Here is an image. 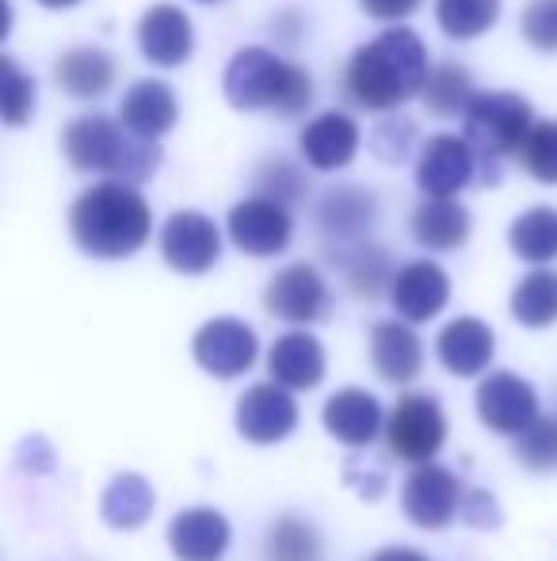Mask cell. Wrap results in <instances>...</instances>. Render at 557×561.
Returning a JSON list of instances; mask_svg holds the SVG:
<instances>
[{
  "mask_svg": "<svg viewBox=\"0 0 557 561\" xmlns=\"http://www.w3.org/2000/svg\"><path fill=\"white\" fill-rule=\"evenodd\" d=\"M428 50L409 27H390L348 61V92L371 112L409 104L428 84Z\"/></svg>",
  "mask_w": 557,
  "mask_h": 561,
  "instance_id": "cell-1",
  "label": "cell"
},
{
  "mask_svg": "<svg viewBox=\"0 0 557 561\" xmlns=\"http://www.w3.org/2000/svg\"><path fill=\"white\" fill-rule=\"evenodd\" d=\"M149 229H153L149 203L119 180L92 184L89 192L77 195L73 210H69V233L81 244V252L96 260L135 256L149 241Z\"/></svg>",
  "mask_w": 557,
  "mask_h": 561,
  "instance_id": "cell-2",
  "label": "cell"
},
{
  "mask_svg": "<svg viewBox=\"0 0 557 561\" xmlns=\"http://www.w3.org/2000/svg\"><path fill=\"white\" fill-rule=\"evenodd\" d=\"M225 100L237 112H276L282 118L302 115L313 104V81L302 66H290L264 46H245L225 66Z\"/></svg>",
  "mask_w": 557,
  "mask_h": 561,
  "instance_id": "cell-3",
  "label": "cell"
},
{
  "mask_svg": "<svg viewBox=\"0 0 557 561\" xmlns=\"http://www.w3.org/2000/svg\"><path fill=\"white\" fill-rule=\"evenodd\" d=\"M61 149H66L73 169L107 172V176H119V184L149 180L156 172V164H161V146L156 141L138 138L123 123H112L104 115H84L77 123H69Z\"/></svg>",
  "mask_w": 557,
  "mask_h": 561,
  "instance_id": "cell-4",
  "label": "cell"
},
{
  "mask_svg": "<svg viewBox=\"0 0 557 561\" xmlns=\"http://www.w3.org/2000/svg\"><path fill=\"white\" fill-rule=\"evenodd\" d=\"M466 118V134L477 164L485 169V180L497 184L500 161L512 153H523L531 130H535V112L523 96L515 92H477Z\"/></svg>",
  "mask_w": 557,
  "mask_h": 561,
  "instance_id": "cell-5",
  "label": "cell"
},
{
  "mask_svg": "<svg viewBox=\"0 0 557 561\" xmlns=\"http://www.w3.org/2000/svg\"><path fill=\"white\" fill-rule=\"evenodd\" d=\"M386 444L397 458L428 466L446 444V416L431 393H402L386 416Z\"/></svg>",
  "mask_w": 557,
  "mask_h": 561,
  "instance_id": "cell-6",
  "label": "cell"
},
{
  "mask_svg": "<svg viewBox=\"0 0 557 561\" xmlns=\"http://www.w3.org/2000/svg\"><path fill=\"white\" fill-rule=\"evenodd\" d=\"M477 416L500 436H523L538 421V393L512 370H492L477 386Z\"/></svg>",
  "mask_w": 557,
  "mask_h": 561,
  "instance_id": "cell-7",
  "label": "cell"
},
{
  "mask_svg": "<svg viewBox=\"0 0 557 561\" xmlns=\"http://www.w3.org/2000/svg\"><path fill=\"white\" fill-rule=\"evenodd\" d=\"M462 501H466L462 481L454 478L446 466H436V462L417 466L402 489L405 516L417 527H428V531H439V527H446L454 516H462Z\"/></svg>",
  "mask_w": 557,
  "mask_h": 561,
  "instance_id": "cell-8",
  "label": "cell"
},
{
  "mask_svg": "<svg viewBox=\"0 0 557 561\" xmlns=\"http://www.w3.org/2000/svg\"><path fill=\"white\" fill-rule=\"evenodd\" d=\"M477 157L466 138L459 134H436L423 141L417 157V184L428 199H454L474 180Z\"/></svg>",
  "mask_w": 557,
  "mask_h": 561,
  "instance_id": "cell-9",
  "label": "cell"
},
{
  "mask_svg": "<svg viewBox=\"0 0 557 561\" xmlns=\"http://www.w3.org/2000/svg\"><path fill=\"white\" fill-rule=\"evenodd\" d=\"M161 256L169 260L176 272L202 275L218 264L222 256V233L199 210H176L161 229Z\"/></svg>",
  "mask_w": 557,
  "mask_h": 561,
  "instance_id": "cell-10",
  "label": "cell"
},
{
  "mask_svg": "<svg viewBox=\"0 0 557 561\" xmlns=\"http://www.w3.org/2000/svg\"><path fill=\"white\" fill-rule=\"evenodd\" d=\"M264 306H268L271 318H282L290 325H313L328 313L333 295H328L325 279L313 264H290L268 283Z\"/></svg>",
  "mask_w": 557,
  "mask_h": 561,
  "instance_id": "cell-11",
  "label": "cell"
},
{
  "mask_svg": "<svg viewBox=\"0 0 557 561\" xmlns=\"http://www.w3.org/2000/svg\"><path fill=\"white\" fill-rule=\"evenodd\" d=\"M192 352L214 378H237L256 363V333L237 318H214L195 333Z\"/></svg>",
  "mask_w": 557,
  "mask_h": 561,
  "instance_id": "cell-12",
  "label": "cell"
},
{
  "mask_svg": "<svg viewBox=\"0 0 557 561\" xmlns=\"http://www.w3.org/2000/svg\"><path fill=\"white\" fill-rule=\"evenodd\" d=\"M237 428L248 444H282L298 428V405L290 390L260 382L237 401Z\"/></svg>",
  "mask_w": 557,
  "mask_h": 561,
  "instance_id": "cell-13",
  "label": "cell"
},
{
  "mask_svg": "<svg viewBox=\"0 0 557 561\" xmlns=\"http://www.w3.org/2000/svg\"><path fill=\"white\" fill-rule=\"evenodd\" d=\"M290 233H294V222H290L287 207L260 199V195L230 210V237L248 256H276L290 244Z\"/></svg>",
  "mask_w": 557,
  "mask_h": 561,
  "instance_id": "cell-14",
  "label": "cell"
},
{
  "mask_svg": "<svg viewBox=\"0 0 557 561\" xmlns=\"http://www.w3.org/2000/svg\"><path fill=\"white\" fill-rule=\"evenodd\" d=\"M138 43L146 61H153L161 69H176L192 58V46H195L192 20L176 4H153L146 8V15L138 23Z\"/></svg>",
  "mask_w": 557,
  "mask_h": 561,
  "instance_id": "cell-15",
  "label": "cell"
},
{
  "mask_svg": "<svg viewBox=\"0 0 557 561\" xmlns=\"http://www.w3.org/2000/svg\"><path fill=\"white\" fill-rule=\"evenodd\" d=\"M390 302L405 321H431L446 302H451V279L431 260H413L397 267V279L390 287Z\"/></svg>",
  "mask_w": 557,
  "mask_h": 561,
  "instance_id": "cell-16",
  "label": "cell"
},
{
  "mask_svg": "<svg viewBox=\"0 0 557 561\" xmlns=\"http://www.w3.org/2000/svg\"><path fill=\"white\" fill-rule=\"evenodd\" d=\"M321 421H325L328 436L340 439L344 447H371L382 432V405L374 393L348 386V390H336L325 401Z\"/></svg>",
  "mask_w": 557,
  "mask_h": 561,
  "instance_id": "cell-17",
  "label": "cell"
},
{
  "mask_svg": "<svg viewBox=\"0 0 557 561\" xmlns=\"http://www.w3.org/2000/svg\"><path fill=\"white\" fill-rule=\"evenodd\" d=\"M230 519L214 508H187L172 519L169 547L179 561H218L230 550Z\"/></svg>",
  "mask_w": 557,
  "mask_h": 561,
  "instance_id": "cell-18",
  "label": "cell"
},
{
  "mask_svg": "<svg viewBox=\"0 0 557 561\" xmlns=\"http://www.w3.org/2000/svg\"><path fill=\"white\" fill-rule=\"evenodd\" d=\"M298 149L302 157L321 172H336L344 164H351V157L359 153V126L356 118L340 112L317 115L302 134H298Z\"/></svg>",
  "mask_w": 557,
  "mask_h": 561,
  "instance_id": "cell-19",
  "label": "cell"
},
{
  "mask_svg": "<svg viewBox=\"0 0 557 561\" xmlns=\"http://www.w3.org/2000/svg\"><path fill=\"white\" fill-rule=\"evenodd\" d=\"M439 363H443L451 375L459 378H474L481 375L492 363V352H497V336L485 321L477 318H454L451 325L439 333L436 340Z\"/></svg>",
  "mask_w": 557,
  "mask_h": 561,
  "instance_id": "cell-20",
  "label": "cell"
},
{
  "mask_svg": "<svg viewBox=\"0 0 557 561\" xmlns=\"http://www.w3.org/2000/svg\"><path fill=\"white\" fill-rule=\"evenodd\" d=\"M268 370L282 390H313L325 378V347L310 333H287L271 344Z\"/></svg>",
  "mask_w": 557,
  "mask_h": 561,
  "instance_id": "cell-21",
  "label": "cell"
},
{
  "mask_svg": "<svg viewBox=\"0 0 557 561\" xmlns=\"http://www.w3.org/2000/svg\"><path fill=\"white\" fill-rule=\"evenodd\" d=\"M176 92L164 81H135L119 104V123L146 141H156L161 134H169L176 126Z\"/></svg>",
  "mask_w": 557,
  "mask_h": 561,
  "instance_id": "cell-22",
  "label": "cell"
},
{
  "mask_svg": "<svg viewBox=\"0 0 557 561\" xmlns=\"http://www.w3.org/2000/svg\"><path fill=\"white\" fill-rule=\"evenodd\" d=\"M317 226L325 237L356 249L374 226V195L359 192V187H333L317 203Z\"/></svg>",
  "mask_w": 557,
  "mask_h": 561,
  "instance_id": "cell-23",
  "label": "cell"
},
{
  "mask_svg": "<svg viewBox=\"0 0 557 561\" xmlns=\"http://www.w3.org/2000/svg\"><path fill=\"white\" fill-rule=\"evenodd\" d=\"M371 359L386 382H413L423 367L420 336L405 321H379L371 333Z\"/></svg>",
  "mask_w": 557,
  "mask_h": 561,
  "instance_id": "cell-24",
  "label": "cell"
},
{
  "mask_svg": "<svg viewBox=\"0 0 557 561\" xmlns=\"http://www.w3.org/2000/svg\"><path fill=\"white\" fill-rule=\"evenodd\" d=\"M413 237L431 252L462 249L469 237V210L454 199H423L413 210Z\"/></svg>",
  "mask_w": 557,
  "mask_h": 561,
  "instance_id": "cell-25",
  "label": "cell"
},
{
  "mask_svg": "<svg viewBox=\"0 0 557 561\" xmlns=\"http://www.w3.org/2000/svg\"><path fill=\"white\" fill-rule=\"evenodd\" d=\"M54 81L77 100L104 96L115 84V61L107 58L96 46H77V50L61 54L58 66H54Z\"/></svg>",
  "mask_w": 557,
  "mask_h": 561,
  "instance_id": "cell-26",
  "label": "cell"
},
{
  "mask_svg": "<svg viewBox=\"0 0 557 561\" xmlns=\"http://www.w3.org/2000/svg\"><path fill=\"white\" fill-rule=\"evenodd\" d=\"M153 504H156V493L141 473H119L112 478V485L104 489V519L119 531H135V527L146 524L153 516Z\"/></svg>",
  "mask_w": 557,
  "mask_h": 561,
  "instance_id": "cell-27",
  "label": "cell"
},
{
  "mask_svg": "<svg viewBox=\"0 0 557 561\" xmlns=\"http://www.w3.org/2000/svg\"><path fill=\"white\" fill-rule=\"evenodd\" d=\"M340 267H344L348 287L356 290L359 298H367V302L382 298L397 279L394 264H390V252L379 249V244H356L351 252H340Z\"/></svg>",
  "mask_w": 557,
  "mask_h": 561,
  "instance_id": "cell-28",
  "label": "cell"
},
{
  "mask_svg": "<svg viewBox=\"0 0 557 561\" xmlns=\"http://www.w3.org/2000/svg\"><path fill=\"white\" fill-rule=\"evenodd\" d=\"M512 318L527 329H546L557 321V272L538 267L523 275L512 290Z\"/></svg>",
  "mask_w": 557,
  "mask_h": 561,
  "instance_id": "cell-29",
  "label": "cell"
},
{
  "mask_svg": "<svg viewBox=\"0 0 557 561\" xmlns=\"http://www.w3.org/2000/svg\"><path fill=\"white\" fill-rule=\"evenodd\" d=\"M508 244L527 264H550L557 256V210L535 207L527 215H520L508 229Z\"/></svg>",
  "mask_w": 557,
  "mask_h": 561,
  "instance_id": "cell-30",
  "label": "cell"
},
{
  "mask_svg": "<svg viewBox=\"0 0 557 561\" xmlns=\"http://www.w3.org/2000/svg\"><path fill=\"white\" fill-rule=\"evenodd\" d=\"M474 81H469V69L454 66V61H446V66H436L428 77V84H423V104H428L431 115L439 118H454V115H466L469 104H474Z\"/></svg>",
  "mask_w": 557,
  "mask_h": 561,
  "instance_id": "cell-31",
  "label": "cell"
},
{
  "mask_svg": "<svg viewBox=\"0 0 557 561\" xmlns=\"http://www.w3.org/2000/svg\"><path fill=\"white\" fill-rule=\"evenodd\" d=\"M264 561H321V539L310 519L282 516L264 535Z\"/></svg>",
  "mask_w": 557,
  "mask_h": 561,
  "instance_id": "cell-32",
  "label": "cell"
},
{
  "mask_svg": "<svg viewBox=\"0 0 557 561\" xmlns=\"http://www.w3.org/2000/svg\"><path fill=\"white\" fill-rule=\"evenodd\" d=\"M436 20L446 38H477L500 20V0H436Z\"/></svg>",
  "mask_w": 557,
  "mask_h": 561,
  "instance_id": "cell-33",
  "label": "cell"
},
{
  "mask_svg": "<svg viewBox=\"0 0 557 561\" xmlns=\"http://www.w3.org/2000/svg\"><path fill=\"white\" fill-rule=\"evenodd\" d=\"M515 455L527 470H557V416H538L523 436H515Z\"/></svg>",
  "mask_w": 557,
  "mask_h": 561,
  "instance_id": "cell-34",
  "label": "cell"
},
{
  "mask_svg": "<svg viewBox=\"0 0 557 561\" xmlns=\"http://www.w3.org/2000/svg\"><path fill=\"white\" fill-rule=\"evenodd\" d=\"M0 100H4V123L23 126L35 112V81L20 73L12 58L0 61Z\"/></svg>",
  "mask_w": 557,
  "mask_h": 561,
  "instance_id": "cell-35",
  "label": "cell"
},
{
  "mask_svg": "<svg viewBox=\"0 0 557 561\" xmlns=\"http://www.w3.org/2000/svg\"><path fill=\"white\" fill-rule=\"evenodd\" d=\"M520 157H523V169H527L538 184H557V118L535 123V130H531Z\"/></svg>",
  "mask_w": 557,
  "mask_h": 561,
  "instance_id": "cell-36",
  "label": "cell"
},
{
  "mask_svg": "<svg viewBox=\"0 0 557 561\" xmlns=\"http://www.w3.org/2000/svg\"><path fill=\"white\" fill-rule=\"evenodd\" d=\"M256 192H260V199H271V203H279V207H290V203L305 195V180L294 164L268 161V164L256 169Z\"/></svg>",
  "mask_w": 557,
  "mask_h": 561,
  "instance_id": "cell-37",
  "label": "cell"
},
{
  "mask_svg": "<svg viewBox=\"0 0 557 561\" xmlns=\"http://www.w3.org/2000/svg\"><path fill=\"white\" fill-rule=\"evenodd\" d=\"M523 38H527L535 50L557 54V0H531L523 8Z\"/></svg>",
  "mask_w": 557,
  "mask_h": 561,
  "instance_id": "cell-38",
  "label": "cell"
},
{
  "mask_svg": "<svg viewBox=\"0 0 557 561\" xmlns=\"http://www.w3.org/2000/svg\"><path fill=\"white\" fill-rule=\"evenodd\" d=\"M413 123L409 118H386V123L379 126V130L371 134V149L382 157V161H402L405 153H409V141H413Z\"/></svg>",
  "mask_w": 557,
  "mask_h": 561,
  "instance_id": "cell-39",
  "label": "cell"
},
{
  "mask_svg": "<svg viewBox=\"0 0 557 561\" xmlns=\"http://www.w3.org/2000/svg\"><path fill=\"white\" fill-rule=\"evenodd\" d=\"M462 519H466L469 527H500V508L497 501H492V493H466V501H462Z\"/></svg>",
  "mask_w": 557,
  "mask_h": 561,
  "instance_id": "cell-40",
  "label": "cell"
},
{
  "mask_svg": "<svg viewBox=\"0 0 557 561\" xmlns=\"http://www.w3.org/2000/svg\"><path fill=\"white\" fill-rule=\"evenodd\" d=\"M359 4H363V12L374 15V20L397 23V20H405V15L417 12L420 0H359Z\"/></svg>",
  "mask_w": 557,
  "mask_h": 561,
  "instance_id": "cell-41",
  "label": "cell"
},
{
  "mask_svg": "<svg viewBox=\"0 0 557 561\" xmlns=\"http://www.w3.org/2000/svg\"><path fill=\"white\" fill-rule=\"evenodd\" d=\"M371 561H428L420 554V550H413V547H386V550H379Z\"/></svg>",
  "mask_w": 557,
  "mask_h": 561,
  "instance_id": "cell-42",
  "label": "cell"
},
{
  "mask_svg": "<svg viewBox=\"0 0 557 561\" xmlns=\"http://www.w3.org/2000/svg\"><path fill=\"white\" fill-rule=\"evenodd\" d=\"M38 4H46V8H73V4H81V0H38Z\"/></svg>",
  "mask_w": 557,
  "mask_h": 561,
  "instance_id": "cell-43",
  "label": "cell"
},
{
  "mask_svg": "<svg viewBox=\"0 0 557 561\" xmlns=\"http://www.w3.org/2000/svg\"><path fill=\"white\" fill-rule=\"evenodd\" d=\"M202 4H210V0H202Z\"/></svg>",
  "mask_w": 557,
  "mask_h": 561,
  "instance_id": "cell-44",
  "label": "cell"
}]
</instances>
